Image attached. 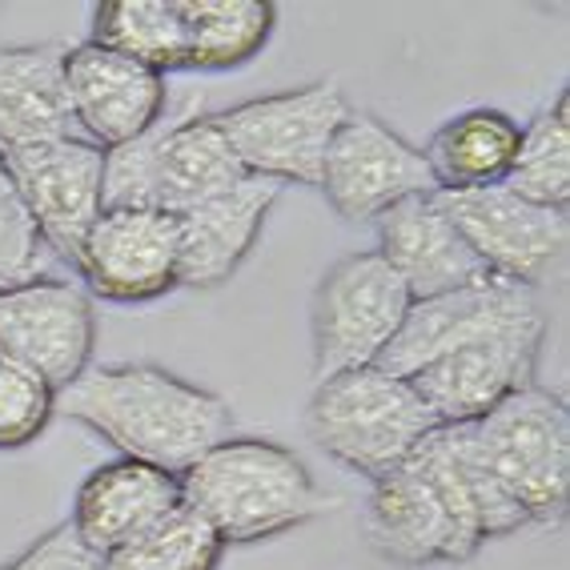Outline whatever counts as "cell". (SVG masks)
<instances>
[{"label":"cell","instance_id":"44dd1931","mask_svg":"<svg viewBox=\"0 0 570 570\" xmlns=\"http://www.w3.org/2000/svg\"><path fill=\"white\" fill-rule=\"evenodd\" d=\"M522 125L502 109H466L450 117L422 149L434 194H474L502 185L514 169Z\"/></svg>","mask_w":570,"mask_h":570},{"label":"cell","instance_id":"5bb4252c","mask_svg":"<svg viewBox=\"0 0 570 570\" xmlns=\"http://www.w3.org/2000/svg\"><path fill=\"white\" fill-rule=\"evenodd\" d=\"M462 234V242L474 249L482 269L507 282L534 285L550 274L567 249L570 222L562 209L522 202L507 185H490L474 194H434Z\"/></svg>","mask_w":570,"mask_h":570},{"label":"cell","instance_id":"2e32d148","mask_svg":"<svg viewBox=\"0 0 570 570\" xmlns=\"http://www.w3.org/2000/svg\"><path fill=\"white\" fill-rule=\"evenodd\" d=\"M65 92L72 129H81L85 141L105 154L137 141L169 117V85L161 72L92 41L72 45L65 57Z\"/></svg>","mask_w":570,"mask_h":570},{"label":"cell","instance_id":"484cf974","mask_svg":"<svg viewBox=\"0 0 570 570\" xmlns=\"http://www.w3.org/2000/svg\"><path fill=\"white\" fill-rule=\"evenodd\" d=\"M52 254L41 229L32 222L21 189L12 181L9 165L0 157V289L24 285L32 277H45Z\"/></svg>","mask_w":570,"mask_h":570},{"label":"cell","instance_id":"7a4b0ae2","mask_svg":"<svg viewBox=\"0 0 570 570\" xmlns=\"http://www.w3.org/2000/svg\"><path fill=\"white\" fill-rule=\"evenodd\" d=\"M57 414L109 442L117 459L169 474H185L205 450L234 434V410L222 394L154 362L89 366L57 394Z\"/></svg>","mask_w":570,"mask_h":570},{"label":"cell","instance_id":"8fae6325","mask_svg":"<svg viewBox=\"0 0 570 570\" xmlns=\"http://www.w3.org/2000/svg\"><path fill=\"white\" fill-rule=\"evenodd\" d=\"M97 309L69 277H32L0 289V357L41 374L57 394L92 366Z\"/></svg>","mask_w":570,"mask_h":570},{"label":"cell","instance_id":"8992f818","mask_svg":"<svg viewBox=\"0 0 570 570\" xmlns=\"http://www.w3.org/2000/svg\"><path fill=\"white\" fill-rule=\"evenodd\" d=\"M214 112H185L105 154V205L185 214L242 181Z\"/></svg>","mask_w":570,"mask_h":570},{"label":"cell","instance_id":"7402d4cb","mask_svg":"<svg viewBox=\"0 0 570 570\" xmlns=\"http://www.w3.org/2000/svg\"><path fill=\"white\" fill-rule=\"evenodd\" d=\"M89 41L121 52L161 77L181 72L189 61L181 0H101V4H92Z\"/></svg>","mask_w":570,"mask_h":570},{"label":"cell","instance_id":"603a6c76","mask_svg":"<svg viewBox=\"0 0 570 570\" xmlns=\"http://www.w3.org/2000/svg\"><path fill=\"white\" fill-rule=\"evenodd\" d=\"M189 61L185 69L229 72L242 69L269 45L277 9L269 0H181Z\"/></svg>","mask_w":570,"mask_h":570},{"label":"cell","instance_id":"ba28073f","mask_svg":"<svg viewBox=\"0 0 570 570\" xmlns=\"http://www.w3.org/2000/svg\"><path fill=\"white\" fill-rule=\"evenodd\" d=\"M414 297L406 282L386 265L377 249H357L334 262L317 282L309 302V346L314 377H334L342 370L377 366V357L397 337Z\"/></svg>","mask_w":570,"mask_h":570},{"label":"cell","instance_id":"52a82bcc","mask_svg":"<svg viewBox=\"0 0 570 570\" xmlns=\"http://www.w3.org/2000/svg\"><path fill=\"white\" fill-rule=\"evenodd\" d=\"M350 101L337 81H309L297 89L254 97L214 112L245 177L285 185H317L322 161Z\"/></svg>","mask_w":570,"mask_h":570},{"label":"cell","instance_id":"d6986e66","mask_svg":"<svg viewBox=\"0 0 570 570\" xmlns=\"http://www.w3.org/2000/svg\"><path fill=\"white\" fill-rule=\"evenodd\" d=\"M377 229V254L386 257V265L406 282L410 297H439L450 289L487 277L482 262L474 257L454 222L446 217L442 202L434 194L410 197V202L394 205L374 222Z\"/></svg>","mask_w":570,"mask_h":570},{"label":"cell","instance_id":"d4e9b609","mask_svg":"<svg viewBox=\"0 0 570 570\" xmlns=\"http://www.w3.org/2000/svg\"><path fill=\"white\" fill-rule=\"evenodd\" d=\"M222 554L225 542L217 539V530L181 499L174 514H165L157 527H149L141 539H132L105 562L109 570H217Z\"/></svg>","mask_w":570,"mask_h":570},{"label":"cell","instance_id":"7c38bea8","mask_svg":"<svg viewBox=\"0 0 570 570\" xmlns=\"http://www.w3.org/2000/svg\"><path fill=\"white\" fill-rule=\"evenodd\" d=\"M534 322H547L539 289L487 274L462 289L414 302L397 337L377 357V366L394 377H414L417 370L439 362L450 350L502 334V330L534 326Z\"/></svg>","mask_w":570,"mask_h":570},{"label":"cell","instance_id":"ffe728a7","mask_svg":"<svg viewBox=\"0 0 570 570\" xmlns=\"http://www.w3.org/2000/svg\"><path fill=\"white\" fill-rule=\"evenodd\" d=\"M69 45H0V154L69 137V92H65Z\"/></svg>","mask_w":570,"mask_h":570},{"label":"cell","instance_id":"83f0119b","mask_svg":"<svg viewBox=\"0 0 570 570\" xmlns=\"http://www.w3.org/2000/svg\"><path fill=\"white\" fill-rule=\"evenodd\" d=\"M0 570H109V562L97 550L85 547L69 522H61L32 547H24L17 559L0 562Z\"/></svg>","mask_w":570,"mask_h":570},{"label":"cell","instance_id":"4316f807","mask_svg":"<svg viewBox=\"0 0 570 570\" xmlns=\"http://www.w3.org/2000/svg\"><path fill=\"white\" fill-rule=\"evenodd\" d=\"M57 417V390L41 374L0 357V450H21Z\"/></svg>","mask_w":570,"mask_h":570},{"label":"cell","instance_id":"4fadbf2b","mask_svg":"<svg viewBox=\"0 0 570 570\" xmlns=\"http://www.w3.org/2000/svg\"><path fill=\"white\" fill-rule=\"evenodd\" d=\"M0 157L9 165L49 254L72 269L89 229L105 214V149L85 141L81 132H69Z\"/></svg>","mask_w":570,"mask_h":570},{"label":"cell","instance_id":"6da1fadb","mask_svg":"<svg viewBox=\"0 0 570 570\" xmlns=\"http://www.w3.org/2000/svg\"><path fill=\"white\" fill-rule=\"evenodd\" d=\"M527 527L522 510L474 454L470 426H439L422 446L370 487L362 530L377 559L417 570L470 562L487 539Z\"/></svg>","mask_w":570,"mask_h":570},{"label":"cell","instance_id":"9c48e42d","mask_svg":"<svg viewBox=\"0 0 570 570\" xmlns=\"http://www.w3.org/2000/svg\"><path fill=\"white\" fill-rule=\"evenodd\" d=\"M317 189L326 194L337 217L377 222L410 197L434 194V177L417 145H410L374 112L350 109L326 149Z\"/></svg>","mask_w":570,"mask_h":570},{"label":"cell","instance_id":"9a60e30c","mask_svg":"<svg viewBox=\"0 0 570 570\" xmlns=\"http://www.w3.org/2000/svg\"><path fill=\"white\" fill-rule=\"evenodd\" d=\"M542 337H547V322L502 330V334L450 350L406 382L426 402L439 426H470L510 394L534 386Z\"/></svg>","mask_w":570,"mask_h":570},{"label":"cell","instance_id":"e0dca14e","mask_svg":"<svg viewBox=\"0 0 570 570\" xmlns=\"http://www.w3.org/2000/svg\"><path fill=\"white\" fill-rule=\"evenodd\" d=\"M177 507H181V474L137 459H112L77 487L69 527L85 547L109 559Z\"/></svg>","mask_w":570,"mask_h":570},{"label":"cell","instance_id":"277c9868","mask_svg":"<svg viewBox=\"0 0 570 570\" xmlns=\"http://www.w3.org/2000/svg\"><path fill=\"white\" fill-rule=\"evenodd\" d=\"M306 430L326 459L374 482L410 459L439 422L406 377L382 366H357L317 382Z\"/></svg>","mask_w":570,"mask_h":570},{"label":"cell","instance_id":"cb8c5ba5","mask_svg":"<svg viewBox=\"0 0 570 570\" xmlns=\"http://www.w3.org/2000/svg\"><path fill=\"white\" fill-rule=\"evenodd\" d=\"M510 194H519L522 202L547 205V209H562L570 205V97L567 89L554 97V105L534 117V125L522 129L519 157L514 169L502 181Z\"/></svg>","mask_w":570,"mask_h":570},{"label":"cell","instance_id":"5b68a950","mask_svg":"<svg viewBox=\"0 0 570 570\" xmlns=\"http://www.w3.org/2000/svg\"><path fill=\"white\" fill-rule=\"evenodd\" d=\"M474 454L487 474L522 510L527 527H547L567 514L570 499V410L539 382L470 422Z\"/></svg>","mask_w":570,"mask_h":570},{"label":"cell","instance_id":"30bf717a","mask_svg":"<svg viewBox=\"0 0 570 570\" xmlns=\"http://www.w3.org/2000/svg\"><path fill=\"white\" fill-rule=\"evenodd\" d=\"M72 274L85 294L112 306H149L181 285V237L177 217L161 209L105 205L85 237Z\"/></svg>","mask_w":570,"mask_h":570},{"label":"cell","instance_id":"ac0fdd59","mask_svg":"<svg viewBox=\"0 0 570 570\" xmlns=\"http://www.w3.org/2000/svg\"><path fill=\"white\" fill-rule=\"evenodd\" d=\"M277 197H282L277 181L242 177L234 189L177 214L185 289H217L229 282L245 257L254 254Z\"/></svg>","mask_w":570,"mask_h":570},{"label":"cell","instance_id":"3957f363","mask_svg":"<svg viewBox=\"0 0 570 570\" xmlns=\"http://www.w3.org/2000/svg\"><path fill=\"white\" fill-rule=\"evenodd\" d=\"M181 499L225 547L277 539L334 507L294 450L274 439L229 434L181 474Z\"/></svg>","mask_w":570,"mask_h":570}]
</instances>
